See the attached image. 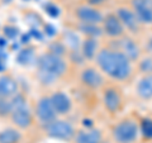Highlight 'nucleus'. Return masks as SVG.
<instances>
[{
	"label": "nucleus",
	"mask_w": 152,
	"mask_h": 143,
	"mask_svg": "<svg viewBox=\"0 0 152 143\" xmlns=\"http://www.w3.org/2000/svg\"><path fill=\"white\" fill-rule=\"evenodd\" d=\"M94 63L108 80L115 84H126L131 81L136 74V63L112 45L102 46Z\"/></svg>",
	"instance_id": "obj_1"
},
{
	"label": "nucleus",
	"mask_w": 152,
	"mask_h": 143,
	"mask_svg": "<svg viewBox=\"0 0 152 143\" xmlns=\"http://www.w3.org/2000/svg\"><path fill=\"white\" fill-rule=\"evenodd\" d=\"M36 79L42 86L53 88L67 76L70 65L66 57L45 51L36 60Z\"/></svg>",
	"instance_id": "obj_2"
},
{
	"label": "nucleus",
	"mask_w": 152,
	"mask_h": 143,
	"mask_svg": "<svg viewBox=\"0 0 152 143\" xmlns=\"http://www.w3.org/2000/svg\"><path fill=\"white\" fill-rule=\"evenodd\" d=\"M112 143H138L141 139L140 120L134 117H123L114 123L109 129Z\"/></svg>",
	"instance_id": "obj_3"
},
{
	"label": "nucleus",
	"mask_w": 152,
	"mask_h": 143,
	"mask_svg": "<svg viewBox=\"0 0 152 143\" xmlns=\"http://www.w3.org/2000/svg\"><path fill=\"white\" fill-rule=\"evenodd\" d=\"M13 112L9 117L10 125L18 128L22 132H28L36 124V118L32 107L28 104V100L22 91L15 95L13 99Z\"/></svg>",
	"instance_id": "obj_4"
},
{
	"label": "nucleus",
	"mask_w": 152,
	"mask_h": 143,
	"mask_svg": "<svg viewBox=\"0 0 152 143\" xmlns=\"http://www.w3.org/2000/svg\"><path fill=\"white\" fill-rule=\"evenodd\" d=\"M100 101L110 117H117L121 114L126 105V98L124 94L115 82H108L100 91Z\"/></svg>",
	"instance_id": "obj_5"
},
{
	"label": "nucleus",
	"mask_w": 152,
	"mask_h": 143,
	"mask_svg": "<svg viewBox=\"0 0 152 143\" xmlns=\"http://www.w3.org/2000/svg\"><path fill=\"white\" fill-rule=\"evenodd\" d=\"M77 80L80 85L88 91H102L108 84V79L95 63L84 65L79 70Z\"/></svg>",
	"instance_id": "obj_6"
},
{
	"label": "nucleus",
	"mask_w": 152,
	"mask_h": 143,
	"mask_svg": "<svg viewBox=\"0 0 152 143\" xmlns=\"http://www.w3.org/2000/svg\"><path fill=\"white\" fill-rule=\"evenodd\" d=\"M76 131H77V128L65 118H57L50 124L43 127L45 136L47 138L66 143H72Z\"/></svg>",
	"instance_id": "obj_7"
},
{
	"label": "nucleus",
	"mask_w": 152,
	"mask_h": 143,
	"mask_svg": "<svg viewBox=\"0 0 152 143\" xmlns=\"http://www.w3.org/2000/svg\"><path fill=\"white\" fill-rule=\"evenodd\" d=\"M32 109H33V113H34L36 122L42 128L58 118L53 105H52L50 94H43L39 98H37L34 104L32 105Z\"/></svg>",
	"instance_id": "obj_8"
},
{
	"label": "nucleus",
	"mask_w": 152,
	"mask_h": 143,
	"mask_svg": "<svg viewBox=\"0 0 152 143\" xmlns=\"http://www.w3.org/2000/svg\"><path fill=\"white\" fill-rule=\"evenodd\" d=\"M104 14L100 8H96L89 3L79 4L72 10V17L76 20V23L81 24H102Z\"/></svg>",
	"instance_id": "obj_9"
},
{
	"label": "nucleus",
	"mask_w": 152,
	"mask_h": 143,
	"mask_svg": "<svg viewBox=\"0 0 152 143\" xmlns=\"http://www.w3.org/2000/svg\"><path fill=\"white\" fill-rule=\"evenodd\" d=\"M114 13L118 15V18L121 19L122 24L124 26L126 31H127V34H131V36H140L142 31H143V26L141 24V22L138 20L137 18L134 10L132 9V7L128 4V5H119L115 8Z\"/></svg>",
	"instance_id": "obj_10"
},
{
	"label": "nucleus",
	"mask_w": 152,
	"mask_h": 143,
	"mask_svg": "<svg viewBox=\"0 0 152 143\" xmlns=\"http://www.w3.org/2000/svg\"><path fill=\"white\" fill-rule=\"evenodd\" d=\"M100 27L103 31V37L108 38L109 41H117L127 34L124 26L122 24L121 19L118 18V15L114 12L107 13L104 15Z\"/></svg>",
	"instance_id": "obj_11"
},
{
	"label": "nucleus",
	"mask_w": 152,
	"mask_h": 143,
	"mask_svg": "<svg viewBox=\"0 0 152 143\" xmlns=\"http://www.w3.org/2000/svg\"><path fill=\"white\" fill-rule=\"evenodd\" d=\"M113 42H114V45H112V46H114L115 48L122 51L123 53L134 63L141 58V56L145 53L143 46L137 41V38L134 36L126 34L124 37H122L117 41H113Z\"/></svg>",
	"instance_id": "obj_12"
},
{
	"label": "nucleus",
	"mask_w": 152,
	"mask_h": 143,
	"mask_svg": "<svg viewBox=\"0 0 152 143\" xmlns=\"http://www.w3.org/2000/svg\"><path fill=\"white\" fill-rule=\"evenodd\" d=\"M50 98L58 118H65L70 115L74 110V100L64 90H53L50 93Z\"/></svg>",
	"instance_id": "obj_13"
},
{
	"label": "nucleus",
	"mask_w": 152,
	"mask_h": 143,
	"mask_svg": "<svg viewBox=\"0 0 152 143\" xmlns=\"http://www.w3.org/2000/svg\"><path fill=\"white\" fill-rule=\"evenodd\" d=\"M105 137L102 129L96 127H83L76 131L72 143H104Z\"/></svg>",
	"instance_id": "obj_14"
},
{
	"label": "nucleus",
	"mask_w": 152,
	"mask_h": 143,
	"mask_svg": "<svg viewBox=\"0 0 152 143\" xmlns=\"http://www.w3.org/2000/svg\"><path fill=\"white\" fill-rule=\"evenodd\" d=\"M129 5L143 27L152 26V0H131Z\"/></svg>",
	"instance_id": "obj_15"
},
{
	"label": "nucleus",
	"mask_w": 152,
	"mask_h": 143,
	"mask_svg": "<svg viewBox=\"0 0 152 143\" xmlns=\"http://www.w3.org/2000/svg\"><path fill=\"white\" fill-rule=\"evenodd\" d=\"M19 93H20L19 81L12 74L4 72L0 75V98L13 99Z\"/></svg>",
	"instance_id": "obj_16"
},
{
	"label": "nucleus",
	"mask_w": 152,
	"mask_h": 143,
	"mask_svg": "<svg viewBox=\"0 0 152 143\" xmlns=\"http://www.w3.org/2000/svg\"><path fill=\"white\" fill-rule=\"evenodd\" d=\"M134 95L143 103L152 101V74L140 75L134 84Z\"/></svg>",
	"instance_id": "obj_17"
},
{
	"label": "nucleus",
	"mask_w": 152,
	"mask_h": 143,
	"mask_svg": "<svg viewBox=\"0 0 152 143\" xmlns=\"http://www.w3.org/2000/svg\"><path fill=\"white\" fill-rule=\"evenodd\" d=\"M100 38L95 37H84L81 39V46H80V53L84 57L85 61H91L94 62L98 52L102 48Z\"/></svg>",
	"instance_id": "obj_18"
},
{
	"label": "nucleus",
	"mask_w": 152,
	"mask_h": 143,
	"mask_svg": "<svg viewBox=\"0 0 152 143\" xmlns=\"http://www.w3.org/2000/svg\"><path fill=\"white\" fill-rule=\"evenodd\" d=\"M24 132L19 131L15 127H7L0 131V143H23Z\"/></svg>",
	"instance_id": "obj_19"
},
{
	"label": "nucleus",
	"mask_w": 152,
	"mask_h": 143,
	"mask_svg": "<svg viewBox=\"0 0 152 143\" xmlns=\"http://www.w3.org/2000/svg\"><path fill=\"white\" fill-rule=\"evenodd\" d=\"M76 32L84 37H95V38H102L103 31L100 24H81V23H76Z\"/></svg>",
	"instance_id": "obj_20"
},
{
	"label": "nucleus",
	"mask_w": 152,
	"mask_h": 143,
	"mask_svg": "<svg viewBox=\"0 0 152 143\" xmlns=\"http://www.w3.org/2000/svg\"><path fill=\"white\" fill-rule=\"evenodd\" d=\"M136 71L140 72V75L152 74V55L145 52L141 56V58L136 62Z\"/></svg>",
	"instance_id": "obj_21"
},
{
	"label": "nucleus",
	"mask_w": 152,
	"mask_h": 143,
	"mask_svg": "<svg viewBox=\"0 0 152 143\" xmlns=\"http://www.w3.org/2000/svg\"><path fill=\"white\" fill-rule=\"evenodd\" d=\"M138 120H140L141 137L146 141L152 142V117H142Z\"/></svg>",
	"instance_id": "obj_22"
},
{
	"label": "nucleus",
	"mask_w": 152,
	"mask_h": 143,
	"mask_svg": "<svg viewBox=\"0 0 152 143\" xmlns=\"http://www.w3.org/2000/svg\"><path fill=\"white\" fill-rule=\"evenodd\" d=\"M13 112V101L12 99L0 98V120H8Z\"/></svg>",
	"instance_id": "obj_23"
},
{
	"label": "nucleus",
	"mask_w": 152,
	"mask_h": 143,
	"mask_svg": "<svg viewBox=\"0 0 152 143\" xmlns=\"http://www.w3.org/2000/svg\"><path fill=\"white\" fill-rule=\"evenodd\" d=\"M142 46H143V51L146 52V53L152 55V34L146 38V41L143 42Z\"/></svg>",
	"instance_id": "obj_24"
},
{
	"label": "nucleus",
	"mask_w": 152,
	"mask_h": 143,
	"mask_svg": "<svg viewBox=\"0 0 152 143\" xmlns=\"http://www.w3.org/2000/svg\"><path fill=\"white\" fill-rule=\"evenodd\" d=\"M12 3V0H3V4H9Z\"/></svg>",
	"instance_id": "obj_25"
},
{
	"label": "nucleus",
	"mask_w": 152,
	"mask_h": 143,
	"mask_svg": "<svg viewBox=\"0 0 152 143\" xmlns=\"http://www.w3.org/2000/svg\"><path fill=\"white\" fill-rule=\"evenodd\" d=\"M151 29H152V26H151Z\"/></svg>",
	"instance_id": "obj_26"
},
{
	"label": "nucleus",
	"mask_w": 152,
	"mask_h": 143,
	"mask_svg": "<svg viewBox=\"0 0 152 143\" xmlns=\"http://www.w3.org/2000/svg\"><path fill=\"white\" fill-rule=\"evenodd\" d=\"M85 1H88V0H85Z\"/></svg>",
	"instance_id": "obj_27"
},
{
	"label": "nucleus",
	"mask_w": 152,
	"mask_h": 143,
	"mask_svg": "<svg viewBox=\"0 0 152 143\" xmlns=\"http://www.w3.org/2000/svg\"><path fill=\"white\" fill-rule=\"evenodd\" d=\"M150 143H152V142H150Z\"/></svg>",
	"instance_id": "obj_28"
}]
</instances>
